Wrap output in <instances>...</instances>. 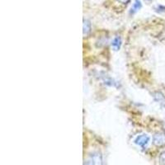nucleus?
Listing matches in <instances>:
<instances>
[{
    "label": "nucleus",
    "mask_w": 165,
    "mask_h": 165,
    "mask_svg": "<svg viewBox=\"0 0 165 165\" xmlns=\"http://www.w3.org/2000/svg\"><path fill=\"white\" fill-rule=\"evenodd\" d=\"M121 45V40L119 37H116V38L112 41V43H111V46H112L116 50L120 49Z\"/></svg>",
    "instance_id": "4"
},
{
    "label": "nucleus",
    "mask_w": 165,
    "mask_h": 165,
    "mask_svg": "<svg viewBox=\"0 0 165 165\" xmlns=\"http://www.w3.org/2000/svg\"><path fill=\"white\" fill-rule=\"evenodd\" d=\"M141 7V2H140L139 0H136V2H135V3H134L133 5V9L132 10H134V12H136V11H138Z\"/></svg>",
    "instance_id": "7"
},
{
    "label": "nucleus",
    "mask_w": 165,
    "mask_h": 165,
    "mask_svg": "<svg viewBox=\"0 0 165 165\" xmlns=\"http://www.w3.org/2000/svg\"><path fill=\"white\" fill-rule=\"evenodd\" d=\"M91 30V24L89 23V21H85L84 22V34H88Z\"/></svg>",
    "instance_id": "5"
},
{
    "label": "nucleus",
    "mask_w": 165,
    "mask_h": 165,
    "mask_svg": "<svg viewBox=\"0 0 165 165\" xmlns=\"http://www.w3.org/2000/svg\"><path fill=\"white\" fill-rule=\"evenodd\" d=\"M92 163H101L102 159H101V156L100 154H93V155H92Z\"/></svg>",
    "instance_id": "6"
},
{
    "label": "nucleus",
    "mask_w": 165,
    "mask_h": 165,
    "mask_svg": "<svg viewBox=\"0 0 165 165\" xmlns=\"http://www.w3.org/2000/svg\"><path fill=\"white\" fill-rule=\"evenodd\" d=\"M149 141H150V137L147 135H141L136 139L135 143L144 148L149 143Z\"/></svg>",
    "instance_id": "1"
},
{
    "label": "nucleus",
    "mask_w": 165,
    "mask_h": 165,
    "mask_svg": "<svg viewBox=\"0 0 165 165\" xmlns=\"http://www.w3.org/2000/svg\"><path fill=\"white\" fill-rule=\"evenodd\" d=\"M154 144L157 146H161L165 145V135L164 134H156L153 139Z\"/></svg>",
    "instance_id": "2"
},
{
    "label": "nucleus",
    "mask_w": 165,
    "mask_h": 165,
    "mask_svg": "<svg viewBox=\"0 0 165 165\" xmlns=\"http://www.w3.org/2000/svg\"><path fill=\"white\" fill-rule=\"evenodd\" d=\"M154 99L161 106H165V97L163 96V93H154Z\"/></svg>",
    "instance_id": "3"
},
{
    "label": "nucleus",
    "mask_w": 165,
    "mask_h": 165,
    "mask_svg": "<svg viewBox=\"0 0 165 165\" xmlns=\"http://www.w3.org/2000/svg\"><path fill=\"white\" fill-rule=\"evenodd\" d=\"M119 2H121V3H123V4H126V3H128L130 2V0H117Z\"/></svg>",
    "instance_id": "9"
},
{
    "label": "nucleus",
    "mask_w": 165,
    "mask_h": 165,
    "mask_svg": "<svg viewBox=\"0 0 165 165\" xmlns=\"http://www.w3.org/2000/svg\"><path fill=\"white\" fill-rule=\"evenodd\" d=\"M159 161L161 163H165V152L161 154L160 157H159Z\"/></svg>",
    "instance_id": "8"
}]
</instances>
